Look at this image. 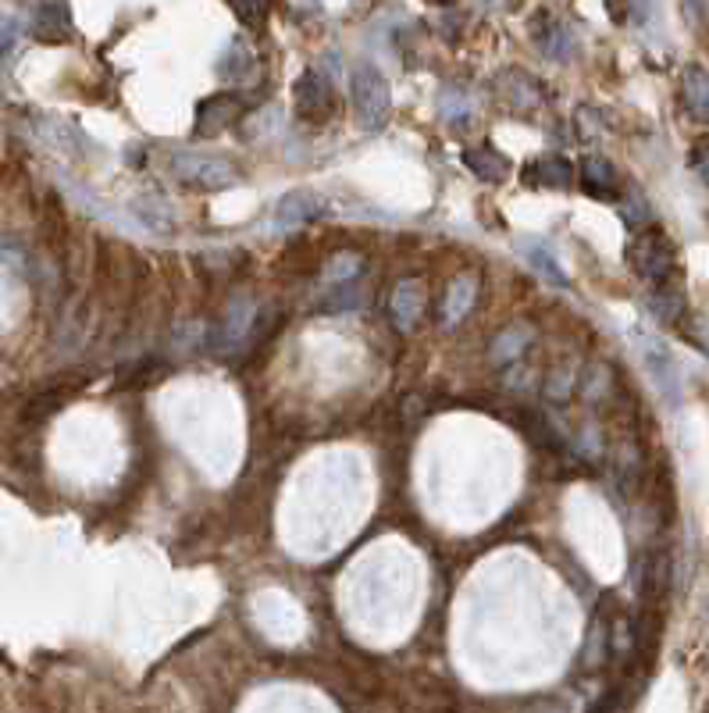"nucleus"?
Returning a JSON list of instances; mask_svg holds the SVG:
<instances>
[{
	"instance_id": "obj_11",
	"label": "nucleus",
	"mask_w": 709,
	"mask_h": 713,
	"mask_svg": "<svg viewBox=\"0 0 709 713\" xmlns=\"http://www.w3.org/2000/svg\"><path fill=\"white\" fill-rule=\"evenodd\" d=\"M535 43H538V50L553 61H567L574 54V47H578V43H574L571 25L556 22L553 15H538L535 18Z\"/></svg>"
},
{
	"instance_id": "obj_19",
	"label": "nucleus",
	"mask_w": 709,
	"mask_h": 713,
	"mask_svg": "<svg viewBox=\"0 0 709 713\" xmlns=\"http://www.w3.org/2000/svg\"><path fill=\"white\" fill-rule=\"evenodd\" d=\"M681 86H685V100L692 107V115L699 122H709V72L702 65H688L685 75H681Z\"/></svg>"
},
{
	"instance_id": "obj_20",
	"label": "nucleus",
	"mask_w": 709,
	"mask_h": 713,
	"mask_svg": "<svg viewBox=\"0 0 709 713\" xmlns=\"http://www.w3.org/2000/svg\"><path fill=\"white\" fill-rule=\"evenodd\" d=\"M649 311H652V318H656V321L677 328V325H681V318L688 314V300H685V293H681V289L663 286L660 293L649 296Z\"/></svg>"
},
{
	"instance_id": "obj_24",
	"label": "nucleus",
	"mask_w": 709,
	"mask_h": 713,
	"mask_svg": "<svg viewBox=\"0 0 709 713\" xmlns=\"http://www.w3.org/2000/svg\"><path fill=\"white\" fill-rule=\"evenodd\" d=\"M253 65H257V58H253L250 43H246V40H232L229 50H225V58L218 61V75H221V79L239 82V79H246V75L253 72Z\"/></svg>"
},
{
	"instance_id": "obj_14",
	"label": "nucleus",
	"mask_w": 709,
	"mask_h": 713,
	"mask_svg": "<svg viewBox=\"0 0 709 713\" xmlns=\"http://www.w3.org/2000/svg\"><path fill=\"white\" fill-rule=\"evenodd\" d=\"M531 339H535V332H531V325H510V328H503L496 339H492V346H489V361L492 364H517L521 361V353L531 346Z\"/></svg>"
},
{
	"instance_id": "obj_1",
	"label": "nucleus",
	"mask_w": 709,
	"mask_h": 713,
	"mask_svg": "<svg viewBox=\"0 0 709 713\" xmlns=\"http://www.w3.org/2000/svg\"><path fill=\"white\" fill-rule=\"evenodd\" d=\"M350 97L364 129H382L392 115V90L375 61H357L350 68Z\"/></svg>"
},
{
	"instance_id": "obj_31",
	"label": "nucleus",
	"mask_w": 709,
	"mask_h": 713,
	"mask_svg": "<svg viewBox=\"0 0 709 713\" xmlns=\"http://www.w3.org/2000/svg\"><path fill=\"white\" fill-rule=\"evenodd\" d=\"M15 43H18V22L0 15V68L8 65V58L15 54Z\"/></svg>"
},
{
	"instance_id": "obj_27",
	"label": "nucleus",
	"mask_w": 709,
	"mask_h": 713,
	"mask_svg": "<svg viewBox=\"0 0 709 713\" xmlns=\"http://www.w3.org/2000/svg\"><path fill=\"white\" fill-rule=\"evenodd\" d=\"M578 393L585 396L588 403H599L606 393H610V368L606 364H588L585 378H581Z\"/></svg>"
},
{
	"instance_id": "obj_9",
	"label": "nucleus",
	"mask_w": 709,
	"mask_h": 713,
	"mask_svg": "<svg viewBox=\"0 0 709 713\" xmlns=\"http://www.w3.org/2000/svg\"><path fill=\"white\" fill-rule=\"evenodd\" d=\"M528 186H538V189H574L578 182V172H574V164L560 154H546L538 157V161L528 164V172H524Z\"/></svg>"
},
{
	"instance_id": "obj_16",
	"label": "nucleus",
	"mask_w": 709,
	"mask_h": 713,
	"mask_svg": "<svg viewBox=\"0 0 709 713\" xmlns=\"http://www.w3.org/2000/svg\"><path fill=\"white\" fill-rule=\"evenodd\" d=\"M517 250H521V257L531 264V268L542 275L546 282H553V286H567V271L560 268V261H556V254L549 250L542 239H517Z\"/></svg>"
},
{
	"instance_id": "obj_5",
	"label": "nucleus",
	"mask_w": 709,
	"mask_h": 713,
	"mask_svg": "<svg viewBox=\"0 0 709 713\" xmlns=\"http://www.w3.org/2000/svg\"><path fill=\"white\" fill-rule=\"evenodd\" d=\"M424 307H428V286L421 279H403L396 282L389 296V321L396 332H414L424 318Z\"/></svg>"
},
{
	"instance_id": "obj_25",
	"label": "nucleus",
	"mask_w": 709,
	"mask_h": 713,
	"mask_svg": "<svg viewBox=\"0 0 709 713\" xmlns=\"http://www.w3.org/2000/svg\"><path fill=\"white\" fill-rule=\"evenodd\" d=\"M606 653H610V624L603 621V617H595L592 628H588V639H585V656H581V664L592 671V667H599L606 660Z\"/></svg>"
},
{
	"instance_id": "obj_4",
	"label": "nucleus",
	"mask_w": 709,
	"mask_h": 713,
	"mask_svg": "<svg viewBox=\"0 0 709 713\" xmlns=\"http://www.w3.org/2000/svg\"><path fill=\"white\" fill-rule=\"evenodd\" d=\"M293 107L303 122H325V118L332 115L335 90H332V82L325 79V72H318V68L300 72V79H296L293 86Z\"/></svg>"
},
{
	"instance_id": "obj_10",
	"label": "nucleus",
	"mask_w": 709,
	"mask_h": 713,
	"mask_svg": "<svg viewBox=\"0 0 709 713\" xmlns=\"http://www.w3.org/2000/svg\"><path fill=\"white\" fill-rule=\"evenodd\" d=\"M638 350H642V361L649 368V375L656 378V386L667 400H677V368H674V357L667 353V346L660 339H649L642 336L638 339Z\"/></svg>"
},
{
	"instance_id": "obj_28",
	"label": "nucleus",
	"mask_w": 709,
	"mask_h": 713,
	"mask_svg": "<svg viewBox=\"0 0 709 713\" xmlns=\"http://www.w3.org/2000/svg\"><path fill=\"white\" fill-rule=\"evenodd\" d=\"M677 332H681V336H685L688 343L695 346V350L709 353V318L688 311L685 318H681V325H677Z\"/></svg>"
},
{
	"instance_id": "obj_29",
	"label": "nucleus",
	"mask_w": 709,
	"mask_h": 713,
	"mask_svg": "<svg viewBox=\"0 0 709 713\" xmlns=\"http://www.w3.org/2000/svg\"><path fill=\"white\" fill-rule=\"evenodd\" d=\"M574 446H578V453L588 460L603 457V432H599V425H595V421H585V425L578 428V435H574Z\"/></svg>"
},
{
	"instance_id": "obj_26",
	"label": "nucleus",
	"mask_w": 709,
	"mask_h": 713,
	"mask_svg": "<svg viewBox=\"0 0 709 713\" xmlns=\"http://www.w3.org/2000/svg\"><path fill=\"white\" fill-rule=\"evenodd\" d=\"M364 304V279L360 282H350V286H339V289H328L321 307L328 314H346V311H360Z\"/></svg>"
},
{
	"instance_id": "obj_32",
	"label": "nucleus",
	"mask_w": 709,
	"mask_h": 713,
	"mask_svg": "<svg viewBox=\"0 0 709 713\" xmlns=\"http://www.w3.org/2000/svg\"><path fill=\"white\" fill-rule=\"evenodd\" d=\"M688 161H692L695 175H699V179L709 186V136L695 140V147H692V154H688Z\"/></svg>"
},
{
	"instance_id": "obj_12",
	"label": "nucleus",
	"mask_w": 709,
	"mask_h": 713,
	"mask_svg": "<svg viewBox=\"0 0 709 713\" xmlns=\"http://www.w3.org/2000/svg\"><path fill=\"white\" fill-rule=\"evenodd\" d=\"M578 186L595 200H613V193H617V168L606 157H585L578 168Z\"/></svg>"
},
{
	"instance_id": "obj_22",
	"label": "nucleus",
	"mask_w": 709,
	"mask_h": 713,
	"mask_svg": "<svg viewBox=\"0 0 709 713\" xmlns=\"http://www.w3.org/2000/svg\"><path fill=\"white\" fill-rule=\"evenodd\" d=\"M132 214H136L143 225H150V229H172L175 225V211L164 204L157 193H139V197L132 200Z\"/></svg>"
},
{
	"instance_id": "obj_3",
	"label": "nucleus",
	"mask_w": 709,
	"mask_h": 713,
	"mask_svg": "<svg viewBox=\"0 0 709 713\" xmlns=\"http://www.w3.org/2000/svg\"><path fill=\"white\" fill-rule=\"evenodd\" d=\"M172 175L193 189H229L239 182L236 164L221 154H200V150H179L172 154Z\"/></svg>"
},
{
	"instance_id": "obj_8",
	"label": "nucleus",
	"mask_w": 709,
	"mask_h": 713,
	"mask_svg": "<svg viewBox=\"0 0 709 713\" xmlns=\"http://www.w3.org/2000/svg\"><path fill=\"white\" fill-rule=\"evenodd\" d=\"M328 211L325 197L321 193H310V189H293L286 197L275 204V222L278 225H303V222H314L321 214Z\"/></svg>"
},
{
	"instance_id": "obj_21",
	"label": "nucleus",
	"mask_w": 709,
	"mask_h": 713,
	"mask_svg": "<svg viewBox=\"0 0 709 713\" xmlns=\"http://www.w3.org/2000/svg\"><path fill=\"white\" fill-rule=\"evenodd\" d=\"M574 389H578V368H574L571 361L556 364V368L546 375V382H542V396H546L549 403H556V407L571 400Z\"/></svg>"
},
{
	"instance_id": "obj_33",
	"label": "nucleus",
	"mask_w": 709,
	"mask_h": 713,
	"mask_svg": "<svg viewBox=\"0 0 709 713\" xmlns=\"http://www.w3.org/2000/svg\"><path fill=\"white\" fill-rule=\"evenodd\" d=\"M232 11H236L239 18H257V22H261V18L268 15V8H261V4H236Z\"/></svg>"
},
{
	"instance_id": "obj_18",
	"label": "nucleus",
	"mask_w": 709,
	"mask_h": 713,
	"mask_svg": "<svg viewBox=\"0 0 709 713\" xmlns=\"http://www.w3.org/2000/svg\"><path fill=\"white\" fill-rule=\"evenodd\" d=\"M464 164L478 175L481 182H503L510 179V161H506L499 150H492L489 143L485 147H467L464 150Z\"/></svg>"
},
{
	"instance_id": "obj_6",
	"label": "nucleus",
	"mask_w": 709,
	"mask_h": 713,
	"mask_svg": "<svg viewBox=\"0 0 709 713\" xmlns=\"http://www.w3.org/2000/svg\"><path fill=\"white\" fill-rule=\"evenodd\" d=\"M236 115H239L236 93H211V97H204L200 104H196L193 132L196 136H204V140H211V136H218V132L229 129Z\"/></svg>"
},
{
	"instance_id": "obj_30",
	"label": "nucleus",
	"mask_w": 709,
	"mask_h": 713,
	"mask_svg": "<svg viewBox=\"0 0 709 713\" xmlns=\"http://www.w3.org/2000/svg\"><path fill=\"white\" fill-rule=\"evenodd\" d=\"M631 642H635V635H631V621L628 617H617V621L610 624V653L617 656V660H624V656L631 653Z\"/></svg>"
},
{
	"instance_id": "obj_2",
	"label": "nucleus",
	"mask_w": 709,
	"mask_h": 713,
	"mask_svg": "<svg viewBox=\"0 0 709 713\" xmlns=\"http://www.w3.org/2000/svg\"><path fill=\"white\" fill-rule=\"evenodd\" d=\"M628 264L642 282L663 289L670 286V275L677 268V250L667 232L649 225V229L635 232V239L628 243Z\"/></svg>"
},
{
	"instance_id": "obj_23",
	"label": "nucleus",
	"mask_w": 709,
	"mask_h": 713,
	"mask_svg": "<svg viewBox=\"0 0 709 713\" xmlns=\"http://www.w3.org/2000/svg\"><path fill=\"white\" fill-rule=\"evenodd\" d=\"M364 279V257L360 254H335L332 261L325 264V286L328 289H339V286H350V282H360Z\"/></svg>"
},
{
	"instance_id": "obj_17",
	"label": "nucleus",
	"mask_w": 709,
	"mask_h": 713,
	"mask_svg": "<svg viewBox=\"0 0 709 713\" xmlns=\"http://www.w3.org/2000/svg\"><path fill=\"white\" fill-rule=\"evenodd\" d=\"M33 33L40 40H68L72 36V11L65 4H36L33 8Z\"/></svg>"
},
{
	"instance_id": "obj_7",
	"label": "nucleus",
	"mask_w": 709,
	"mask_h": 713,
	"mask_svg": "<svg viewBox=\"0 0 709 713\" xmlns=\"http://www.w3.org/2000/svg\"><path fill=\"white\" fill-rule=\"evenodd\" d=\"M253 325H257V304H253L250 296H232L229 311H225V321L218 328V346L221 350H236L243 346L246 339L253 336Z\"/></svg>"
},
{
	"instance_id": "obj_13",
	"label": "nucleus",
	"mask_w": 709,
	"mask_h": 713,
	"mask_svg": "<svg viewBox=\"0 0 709 713\" xmlns=\"http://www.w3.org/2000/svg\"><path fill=\"white\" fill-rule=\"evenodd\" d=\"M499 90H503V97L510 100V107H517V111H531V107H538V100H542V86H538L535 75H528L524 68H506V72L499 75Z\"/></svg>"
},
{
	"instance_id": "obj_15",
	"label": "nucleus",
	"mask_w": 709,
	"mask_h": 713,
	"mask_svg": "<svg viewBox=\"0 0 709 713\" xmlns=\"http://www.w3.org/2000/svg\"><path fill=\"white\" fill-rule=\"evenodd\" d=\"M478 300V279L474 275H460L449 282L446 300H442V325H457L460 318H467Z\"/></svg>"
}]
</instances>
